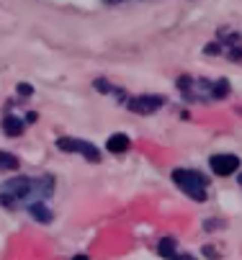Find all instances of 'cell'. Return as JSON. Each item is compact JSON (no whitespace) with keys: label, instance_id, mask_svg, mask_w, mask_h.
Segmentation results:
<instances>
[{"label":"cell","instance_id":"obj_1","mask_svg":"<svg viewBox=\"0 0 242 260\" xmlns=\"http://www.w3.org/2000/svg\"><path fill=\"white\" fill-rule=\"evenodd\" d=\"M54 193V178L52 175H13L0 185V204L3 206H28L33 201H44Z\"/></svg>","mask_w":242,"mask_h":260},{"label":"cell","instance_id":"obj_2","mask_svg":"<svg viewBox=\"0 0 242 260\" xmlns=\"http://www.w3.org/2000/svg\"><path fill=\"white\" fill-rule=\"evenodd\" d=\"M172 183L191 199V201H206L209 199V178L191 168H176L172 170Z\"/></svg>","mask_w":242,"mask_h":260},{"label":"cell","instance_id":"obj_3","mask_svg":"<svg viewBox=\"0 0 242 260\" xmlns=\"http://www.w3.org/2000/svg\"><path fill=\"white\" fill-rule=\"evenodd\" d=\"M212 85H214L212 80H201V78H191V75L178 78V90L188 103H209V101H214Z\"/></svg>","mask_w":242,"mask_h":260},{"label":"cell","instance_id":"obj_4","mask_svg":"<svg viewBox=\"0 0 242 260\" xmlns=\"http://www.w3.org/2000/svg\"><path fill=\"white\" fill-rule=\"evenodd\" d=\"M54 147L59 152H73V155H83L88 162H100V150L95 144L85 142V139H75V137H59L54 142Z\"/></svg>","mask_w":242,"mask_h":260},{"label":"cell","instance_id":"obj_5","mask_svg":"<svg viewBox=\"0 0 242 260\" xmlns=\"http://www.w3.org/2000/svg\"><path fill=\"white\" fill-rule=\"evenodd\" d=\"M165 103H167V98L160 95V93H142V95L129 98V101H126V108L131 111V114L150 116V114H155V111H160Z\"/></svg>","mask_w":242,"mask_h":260},{"label":"cell","instance_id":"obj_6","mask_svg":"<svg viewBox=\"0 0 242 260\" xmlns=\"http://www.w3.org/2000/svg\"><path fill=\"white\" fill-rule=\"evenodd\" d=\"M239 165H242V160H239L237 155H232V152H217V155L209 157L212 173H214V175H222V178L234 175V173L239 170Z\"/></svg>","mask_w":242,"mask_h":260},{"label":"cell","instance_id":"obj_7","mask_svg":"<svg viewBox=\"0 0 242 260\" xmlns=\"http://www.w3.org/2000/svg\"><path fill=\"white\" fill-rule=\"evenodd\" d=\"M157 255L160 257H167V260H178V257H186V260H191L193 255H181L178 252V245H176V240H172V237H162L160 240V245H157Z\"/></svg>","mask_w":242,"mask_h":260},{"label":"cell","instance_id":"obj_8","mask_svg":"<svg viewBox=\"0 0 242 260\" xmlns=\"http://www.w3.org/2000/svg\"><path fill=\"white\" fill-rule=\"evenodd\" d=\"M129 147H131V139L119 132V134H111V137H109L106 152H111V155H124V152H129Z\"/></svg>","mask_w":242,"mask_h":260},{"label":"cell","instance_id":"obj_9","mask_svg":"<svg viewBox=\"0 0 242 260\" xmlns=\"http://www.w3.org/2000/svg\"><path fill=\"white\" fill-rule=\"evenodd\" d=\"M28 214H31L33 221H39V224H49V221L54 219L52 209H49L44 201H33V204H28Z\"/></svg>","mask_w":242,"mask_h":260},{"label":"cell","instance_id":"obj_10","mask_svg":"<svg viewBox=\"0 0 242 260\" xmlns=\"http://www.w3.org/2000/svg\"><path fill=\"white\" fill-rule=\"evenodd\" d=\"M0 129H3L8 137H21L23 129H26V121L18 119V116H13V114H6L3 121H0Z\"/></svg>","mask_w":242,"mask_h":260},{"label":"cell","instance_id":"obj_11","mask_svg":"<svg viewBox=\"0 0 242 260\" xmlns=\"http://www.w3.org/2000/svg\"><path fill=\"white\" fill-rule=\"evenodd\" d=\"M18 157L8 150H0V170H18Z\"/></svg>","mask_w":242,"mask_h":260},{"label":"cell","instance_id":"obj_12","mask_svg":"<svg viewBox=\"0 0 242 260\" xmlns=\"http://www.w3.org/2000/svg\"><path fill=\"white\" fill-rule=\"evenodd\" d=\"M229 90H232V85H229V80H217L214 85H212V95H214V101H219V98H227L229 95Z\"/></svg>","mask_w":242,"mask_h":260},{"label":"cell","instance_id":"obj_13","mask_svg":"<svg viewBox=\"0 0 242 260\" xmlns=\"http://www.w3.org/2000/svg\"><path fill=\"white\" fill-rule=\"evenodd\" d=\"M224 57L232 59V62H242V42L234 44V47H227V49H224Z\"/></svg>","mask_w":242,"mask_h":260},{"label":"cell","instance_id":"obj_14","mask_svg":"<svg viewBox=\"0 0 242 260\" xmlns=\"http://www.w3.org/2000/svg\"><path fill=\"white\" fill-rule=\"evenodd\" d=\"M16 93H18L21 98H28V95L33 93V88H31L28 83H18V85H16Z\"/></svg>","mask_w":242,"mask_h":260},{"label":"cell","instance_id":"obj_15","mask_svg":"<svg viewBox=\"0 0 242 260\" xmlns=\"http://www.w3.org/2000/svg\"><path fill=\"white\" fill-rule=\"evenodd\" d=\"M93 88H95L98 93H111V90H114V88H111L106 80H93Z\"/></svg>","mask_w":242,"mask_h":260},{"label":"cell","instance_id":"obj_16","mask_svg":"<svg viewBox=\"0 0 242 260\" xmlns=\"http://www.w3.org/2000/svg\"><path fill=\"white\" fill-rule=\"evenodd\" d=\"M206 54H209V57H217L219 52H222V44L219 42H212V44H206V49H203Z\"/></svg>","mask_w":242,"mask_h":260},{"label":"cell","instance_id":"obj_17","mask_svg":"<svg viewBox=\"0 0 242 260\" xmlns=\"http://www.w3.org/2000/svg\"><path fill=\"white\" fill-rule=\"evenodd\" d=\"M103 6H121V3H129V0H100Z\"/></svg>","mask_w":242,"mask_h":260},{"label":"cell","instance_id":"obj_18","mask_svg":"<svg viewBox=\"0 0 242 260\" xmlns=\"http://www.w3.org/2000/svg\"><path fill=\"white\" fill-rule=\"evenodd\" d=\"M203 252H206V257H217V250L214 247H203Z\"/></svg>","mask_w":242,"mask_h":260},{"label":"cell","instance_id":"obj_19","mask_svg":"<svg viewBox=\"0 0 242 260\" xmlns=\"http://www.w3.org/2000/svg\"><path fill=\"white\" fill-rule=\"evenodd\" d=\"M33 121H37V111H31V114L26 116V124H33Z\"/></svg>","mask_w":242,"mask_h":260},{"label":"cell","instance_id":"obj_20","mask_svg":"<svg viewBox=\"0 0 242 260\" xmlns=\"http://www.w3.org/2000/svg\"><path fill=\"white\" fill-rule=\"evenodd\" d=\"M237 180H239V188H242V173H239V175H237Z\"/></svg>","mask_w":242,"mask_h":260}]
</instances>
